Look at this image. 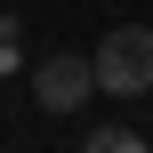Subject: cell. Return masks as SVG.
I'll return each instance as SVG.
<instances>
[{
    "mask_svg": "<svg viewBox=\"0 0 153 153\" xmlns=\"http://www.w3.org/2000/svg\"><path fill=\"white\" fill-rule=\"evenodd\" d=\"M89 89H97V65L73 56V48H56V56L32 65V105H40V113H81Z\"/></svg>",
    "mask_w": 153,
    "mask_h": 153,
    "instance_id": "cell-2",
    "label": "cell"
},
{
    "mask_svg": "<svg viewBox=\"0 0 153 153\" xmlns=\"http://www.w3.org/2000/svg\"><path fill=\"white\" fill-rule=\"evenodd\" d=\"M97 89L105 97H153V24H121L97 40Z\"/></svg>",
    "mask_w": 153,
    "mask_h": 153,
    "instance_id": "cell-1",
    "label": "cell"
},
{
    "mask_svg": "<svg viewBox=\"0 0 153 153\" xmlns=\"http://www.w3.org/2000/svg\"><path fill=\"white\" fill-rule=\"evenodd\" d=\"M137 145H145V137L121 129V121H97V129H89V153H137Z\"/></svg>",
    "mask_w": 153,
    "mask_h": 153,
    "instance_id": "cell-3",
    "label": "cell"
}]
</instances>
